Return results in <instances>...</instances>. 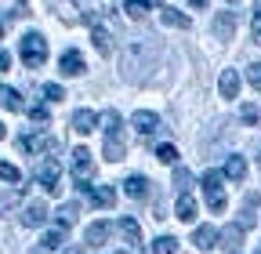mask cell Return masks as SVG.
<instances>
[{
  "label": "cell",
  "mask_w": 261,
  "mask_h": 254,
  "mask_svg": "<svg viewBox=\"0 0 261 254\" xmlns=\"http://www.w3.org/2000/svg\"><path fill=\"white\" fill-rule=\"evenodd\" d=\"M156 40H130L127 44V51H123V77L130 80V84H142L145 77H149V69L156 66Z\"/></svg>",
  "instance_id": "obj_1"
},
{
  "label": "cell",
  "mask_w": 261,
  "mask_h": 254,
  "mask_svg": "<svg viewBox=\"0 0 261 254\" xmlns=\"http://www.w3.org/2000/svg\"><path fill=\"white\" fill-rule=\"evenodd\" d=\"M102 127H106V160L109 164H116V160H123V153H127V145H123V120H120V113L116 109H106L102 113Z\"/></svg>",
  "instance_id": "obj_2"
},
{
  "label": "cell",
  "mask_w": 261,
  "mask_h": 254,
  "mask_svg": "<svg viewBox=\"0 0 261 254\" xmlns=\"http://www.w3.org/2000/svg\"><path fill=\"white\" fill-rule=\"evenodd\" d=\"M18 55H22V62H25L29 69H40L44 62H47V40H44V33L29 29V33L22 37V44H18Z\"/></svg>",
  "instance_id": "obj_3"
},
{
  "label": "cell",
  "mask_w": 261,
  "mask_h": 254,
  "mask_svg": "<svg viewBox=\"0 0 261 254\" xmlns=\"http://www.w3.org/2000/svg\"><path fill=\"white\" fill-rule=\"evenodd\" d=\"M221 171H207L203 178H200V185H203V193H207V207L214 211V214H221L225 211V189H221Z\"/></svg>",
  "instance_id": "obj_4"
},
{
  "label": "cell",
  "mask_w": 261,
  "mask_h": 254,
  "mask_svg": "<svg viewBox=\"0 0 261 254\" xmlns=\"http://www.w3.org/2000/svg\"><path fill=\"white\" fill-rule=\"evenodd\" d=\"M58 178H62V164H58V160H44V164H40V171H37V182L47 189L51 196H58V193H62Z\"/></svg>",
  "instance_id": "obj_5"
},
{
  "label": "cell",
  "mask_w": 261,
  "mask_h": 254,
  "mask_svg": "<svg viewBox=\"0 0 261 254\" xmlns=\"http://www.w3.org/2000/svg\"><path fill=\"white\" fill-rule=\"evenodd\" d=\"M69 164H73V174H76L80 182H87V178H91V171H94V160H91V149L76 145V149L69 153Z\"/></svg>",
  "instance_id": "obj_6"
},
{
  "label": "cell",
  "mask_w": 261,
  "mask_h": 254,
  "mask_svg": "<svg viewBox=\"0 0 261 254\" xmlns=\"http://www.w3.org/2000/svg\"><path fill=\"white\" fill-rule=\"evenodd\" d=\"M211 33H214V40H232V33H236V15H232V11H218Z\"/></svg>",
  "instance_id": "obj_7"
},
{
  "label": "cell",
  "mask_w": 261,
  "mask_h": 254,
  "mask_svg": "<svg viewBox=\"0 0 261 254\" xmlns=\"http://www.w3.org/2000/svg\"><path fill=\"white\" fill-rule=\"evenodd\" d=\"M47 204L44 200H33V204H25V214H22V225L25 229H40L44 225V221H47Z\"/></svg>",
  "instance_id": "obj_8"
},
{
  "label": "cell",
  "mask_w": 261,
  "mask_h": 254,
  "mask_svg": "<svg viewBox=\"0 0 261 254\" xmlns=\"http://www.w3.org/2000/svg\"><path fill=\"white\" fill-rule=\"evenodd\" d=\"M58 69H62L65 77H80V73H84V55H80L76 47H65L62 58H58Z\"/></svg>",
  "instance_id": "obj_9"
},
{
  "label": "cell",
  "mask_w": 261,
  "mask_h": 254,
  "mask_svg": "<svg viewBox=\"0 0 261 254\" xmlns=\"http://www.w3.org/2000/svg\"><path fill=\"white\" fill-rule=\"evenodd\" d=\"M130 127H135L138 135H152L156 127H160V116H156V113H149V109H138L135 116H130Z\"/></svg>",
  "instance_id": "obj_10"
},
{
  "label": "cell",
  "mask_w": 261,
  "mask_h": 254,
  "mask_svg": "<svg viewBox=\"0 0 261 254\" xmlns=\"http://www.w3.org/2000/svg\"><path fill=\"white\" fill-rule=\"evenodd\" d=\"M91 40H94V47H98V55H113V33L109 29H102L98 22H91Z\"/></svg>",
  "instance_id": "obj_11"
},
{
  "label": "cell",
  "mask_w": 261,
  "mask_h": 254,
  "mask_svg": "<svg viewBox=\"0 0 261 254\" xmlns=\"http://www.w3.org/2000/svg\"><path fill=\"white\" fill-rule=\"evenodd\" d=\"M91 204L102 207V211H109V207L116 204V189H113V185H94V189H91Z\"/></svg>",
  "instance_id": "obj_12"
},
{
  "label": "cell",
  "mask_w": 261,
  "mask_h": 254,
  "mask_svg": "<svg viewBox=\"0 0 261 254\" xmlns=\"http://www.w3.org/2000/svg\"><path fill=\"white\" fill-rule=\"evenodd\" d=\"M94 127H98V116H94L91 109H76V113H73V131H76V135H91Z\"/></svg>",
  "instance_id": "obj_13"
},
{
  "label": "cell",
  "mask_w": 261,
  "mask_h": 254,
  "mask_svg": "<svg viewBox=\"0 0 261 254\" xmlns=\"http://www.w3.org/2000/svg\"><path fill=\"white\" fill-rule=\"evenodd\" d=\"M218 91H221V98H236V94H240V73L236 69H225L221 80H218Z\"/></svg>",
  "instance_id": "obj_14"
},
{
  "label": "cell",
  "mask_w": 261,
  "mask_h": 254,
  "mask_svg": "<svg viewBox=\"0 0 261 254\" xmlns=\"http://www.w3.org/2000/svg\"><path fill=\"white\" fill-rule=\"evenodd\" d=\"M18 149L22 153H40V149H55V138H40V135H22L18 138Z\"/></svg>",
  "instance_id": "obj_15"
},
{
  "label": "cell",
  "mask_w": 261,
  "mask_h": 254,
  "mask_svg": "<svg viewBox=\"0 0 261 254\" xmlns=\"http://www.w3.org/2000/svg\"><path fill=\"white\" fill-rule=\"evenodd\" d=\"M243 225H228V229H221L218 233V243L225 247V250H240V240H243Z\"/></svg>",
  "instance_id": "obj_16"
},
{
  "label": "cell",
  "mask_w": 261,
  "mask_h": 254,
  "mask_svg": "<svg viewBox=\"0 0 261 254\" xmlns=\"http://www.w3.org/2000/svg\"><path fill=\"white\" fill-rule=\"evenodd\" d=\"M123 189H127V196L145 200V196H149V178H145V174H130V178L123 182Z\"/></svg>",
  "instance_id": "obj_17"
},
{
  "label": "cell",
  "mask_w": 261,
  "mask_h": 254,
  "mask_svg": "<svg viewBox=\"0 0 261 254\" xmlns=\"http://www.w3.org/2000/svg\"><path fill=\"white\" fill-rule=\"evenodd\" d=\"M192 243L200 247V250H211V247L218 243V229H214V225H200V229L192 233Z\"/></svg>",
  "instance_id": "obj_18"
},
{
  "label": "cell",
  "mask_w": 261,
  "mask_h": 254,
  "mask_svg": "<svg viewBox=\"0 0 261 254\" xmlns=\"http://www.w3.org/2000/svg\"><path fill=\"white\" fill-rule=\"evenodd\" d=\"M76 214H80V207H76V204H62V207H58V214H55L58 229H73V225H76Z\"/></svg>",
  "instance_id": "obj_19"
},
{
  "label": "cell",
  "mask_w": 261,
  "mask_h": 254,
  "mask_svg": "<svg viewBox=\"0 0 261 254\" xmlns=\"http://www.w3.org/2000/svg\"><path fill=\"white\" fill-rule=\"evenodd\" d=\"M160 18H163V26H171V29H189V15L178 11V8H163Z\"/></svg>",
  "instance_id": "obj_20"
},
{
  "label": "cell",
  "mask_w": 261,
  "mask_h": 254,
  "mask_svg": "<svg viewBox=\"0 0 261 254\" xmlns=\"http://www.w3.org/2000/svg\"><path fill=\"white\" fill-rule=\"evenodd\" d=\"M0 106H4L8 113H22L25 106H22V94L15 91V87H0Z\"/></svg>",
  "instance_id": "obj_21"
},
{
  "label": "cell",
  "mask_w": 261,
  "mask_h": 254,
  "mask_svg": "<svg viewBox=\"0 0 261 254\" xmlns=\"http://www.w3.org/2000/svg\"><path fill=\"white\" fill-rule=\"evenodd\" d=\"M174 214H178L181 221H196V200H192L189 193H181L178 204H174Z\"/></svg>",
  "instance_id": "obj_22"
},
{
  "label": "cell",
  "mask_w": 261,
  "mask_h": 254,
  "mask_svg": "<svg viewBox=\"0 0 261 254\" xmlns=\"http://www.w3.org/2000/svg\"><path fill=\"white\" fill-rule=\"evenodd\" d=\"M109 229H113L109 221H94V225L87 229V243H91V247H102V243L109 240Z\"/></svg>",
  "instance_id": "obj_23"
},
{
  "label": "cell",
  "mask_w": 261,
  "mask_h": 254,
  "mask_svg": "<svg viewBox=\"0 0 261 254\" xmlns=\"http://www.w3.org/2000/svg\"><path fill=\"white\" fill-rule=\"evenodd\" d=\"M225 178H232V182H243V178H247V160H243V156H228Z\"/></svg>",
  "instance_id": "obj_24"
},
{
  "label": "cell",
  "mask_w": 261,
  "mask_h": 254,
  "mask_svg": "<svg viewBox=\"0 0 261 254\" xmlns=\"http://www.w3.org/2000/svg\"><path fill=\"white\" fill-rule=\"evenodd\" d=\"M116 229L123 233L127 243H138V240H142V229H138V221H135V218H120V221H116Z\"/></svg>",
  "instance_id": "obj_25"
},
{
  "label": "cell",
  "mask_w": 261,
  "mask_h": 254,
  "mask_svg": "<svg viewBox=\"0 0 261 254\" xmlns=\"http://www.w3.org/2000/svg\"><path fill=\"white\" fill-rule=\"evenodd\" d=\"M149 250H152V254H178V240H174V236H160V240L149 243Z\"/></svg>",
  "instance_id": "obj_26"
},
{
  "label": "cell",
  "mask_w": 261,
  "mask_h": 254,
  "mask_svg": "<svg viewBox=\"0 0 261 254\" xmlns=\"http://www.w3.org/2000/svg\"><path fill=\"white\" fill-rule=\"evenodd\" d=\"M0 178H4L8 185H18V182H22V171H18L15 164H8V160H0Z\"/></svg>",
  "instance_id": "obj_27"
},
{
  "label": "cell",
  "mask_w": 261,
  "mask_h": 254,
  "mask_svg": "<svg viewBox=\"0 0 261 254\" xmlns=\"http://www.w3.org/2000/svg\"><path fill=\"white\" fill-rule=\"evenodd\" d=\"M156 160H163V164H178V149H174V145H167V142L156 145Z\"/></svg>",
  "instance_id": "obj_28"
},
{
  "label": "cell",
  "mask_w": 261,
  "mask_h": 254,
  "mask_svg": "<svg viewBox=\"0 0 261 254\" xmlns=\"http://www.w3.org/2000/svg\"><path fill=\"white\" fill-rule=\"evenodd\" d=\"M18 200H22V189H8V193H0V211H11Z\"/></svg>",
  "instance_id": "obj_29"
},
{
  "label": "cell",
  "mask_w": 261,
  "mask_h": 254,
  "mask_svg": "<svg viewBox=\"0 0 261 254\" xmlns=\"http://www.w3.org/2000/svg\"><path fill=\"white\" fill-rule=\"evenodd\" d=\"M123 11H127L130 18H145V11H149V8L142 4V0H123Z\"/></svg>",
  "instance_id": "obj_30"
},
{
  "label": "cell",
  "mask_w": 261,
  "mask_h": 254,
  "mask_svg": "<svg viewBox=\"0 0 261 254\" xmlns=\"http://www.w3.org/2000/svg\"><path fill=\"white\" fill-rule=\"evenodd\" d=\"M174 185L181 189V193H189V189H192V174L185 167H174Z\"/></svg>",
  "instance_id": "obj_31"
},
{
  "label": "cell",
  "mask_w": 261,
  "mask_h": 254,
  "mask_svg": "<svg viewBox=\"0 0 261 254\" xmlns=\"http://www.w3.org/2000/svg\"><path fill=\"white\" fill-rule=\"evenodd\" d=\"M25 113H29V120H33V123H47V120H51V113H47V106H29Z\"/></svg>",
  "instance_id": "obj_32"
},
{
  "label": "cell",
  "mask_w": 261,
  "mask_h": 254,
  "mask_svg": "<svg viewBox=\"0 0 261 254\" xmlns=\"http://www.w3.org/2000/svg\"><path fill=\"white\" fill-rule=\"evenodd\" d=\"M47 250H58L62 247V229H51V233H44V240H40Z\"/></svg>",
  "instance_id": "obj_33"
},
{
  "label": "cell",
  "mask_w": 261,
  "mask_h": 254,
  "mask_svg": "<svg viewBox=\"0 0 261 254\" xmlns=\"http://www.w3.org/2000/svg\"><path fill=\"white\" fill-rule=\"evenodd\" d=\"M44 98H47V102H62V98H65V91H62L58 84H44Z\"/></svg>",
  "instance_id": "obj_34"
},
{
  "label": "cell",
  "mask_w": 261,
  "mask_h": 254,
  "mask_svg": "<svg viewBox=\"0 0 261 254\" xmlns=\"http://www.w3.org/2000/svg\"><path fill=\"white\" fill-rule=\"evenodd\" d=\"M247 80L261 91V62H250V66H247Z\"/></svg>",
  "instance_id": "obj_35"
},
{
  "label": "cell",
  "mask_w": 261,
  "mask_h": 254,
  "mask_svg": "<svg viewBox=\"0 0 261 254\" xmlns=\"http://www.w3.org/2000/svg\"><path fill=\"white\" fill-rule=\"evenodd\" d=\"M250 37H254V40L261 44V4L254 8V26H250Z\"/></svg>",
  "instance_id": "obj_36"
},
{
  "label": "cell",
  "mask_w": 261,
  "mask_h": 254,
  "mask_svg": "<svg viewBox=\"0 0 261 254\" xmlns=\"http://www.w3.org/2000/svg\"><path fill=\"white\" fill-rule=\"evenodd\" d=\"M240 116H243V123H257V116H261V113H257V106H243V113H240Z\"/></svg>",
  "instance_id": "obj_37"
},
{
  "label": "cell",
  "mask_w": 261,
  "mask_h": 254,
  "mask_svg": "<svg viewBox=\"0 0 261 254\" xmlns=\"http://www.w3.org/2000/svg\"><path fill=\"white\" fill-rule=\"evenodd\" d=\"M8 66H11V55H8V51H0V73H4Z\"/></svg>",
  "instance_id": "obj_38"
},
{
  "label": "cell",
  "mask_w": 261,
  "mask_h": 254,
  "mask_svg": "<svg viewBox=\"0 0 261 254\" xmlns=\"http://www.w3.org/2000/svg\"><path fill=\"white\" fill-rule=\"evenodd\" d=\"M189 4H192L196 11H203V8H207V0H189Z\"/></svg>",
  "instance_id": "obj_39"
},
{
  "label": "cell",
  "mask_w": 261,
  "mask_h": 254,
  "mask_svg": "<svg viewBox=\"0 0 261 254\" xmlns=\"http://www.w3.org/2000/svg\"><path fill=\"white\" fill-rule=\"evenodd\" d=\"M142 4H145V8H160V4H163V0H142Z\"/></svg>",
  "instance_id": "obj_40"
},
{
  "label": "cell",
  "mask_w": 261,
  "mask_h": 254,
  "mask_svg": "<svg viewBox=\"0 0 261 254\" xmlns=\"http://www.w3.org/2000/svg\"><path fill=\"white\" fill-rule=\"evenodd\" d=\"M4 135H8V127H4V123H0V142H4Z\"/></svg>",
  "instance_id": "obj_41"
},
{
  "label": "cell",
  "mask_w": 261,
  "mask_h": 254,
  "mask_svg": "<svg viewBox=\"0 0 261 254\" xmlns=\"http://www.w3.org/2000/svg\"><path fill=\"white\" fill-rule=\"evenodd\" d=\"M0 40H4V26H0Z\"/></svg>",
  "instance_id": "obj_42"
},
{
  "label": "cell",
  "mask_w": 261,
  "mask_h": 254,
  "mask_svg": "<svg viewBox=\"0 0 261 254\" xmlns=\"http://www.w3.org/2000/svg\"><path fill=\"white\" fill-rule=\"evenodd\" d=\"M65 254H80V250H65Z\"/></svg>",
  "instance_id": "obj_43"
},
{
  "label": "cell",
  "mask_w": 261,
  "mask_h": 254,
  "mask_svg": "<svg viewBox=\"0 0 261 254\" xmlns=\"http://www.w3.org/2000/svg\"><path fill=\"white\" fill-rule=\"evenodd\" d=\"M228 4H240V0H228Z\"/></svg>",
  "instance_id": "obj_44"
},
{
  "label": "cell",
  "mask_w": 261,
  "mask_h": 254,
  "mask_svg": "<svg viewBox=\"0 0 261 254\" xmlns=\"http://www.w3.org/2000/svg\"><path fill=\"white\" fill-rule=\"evenodd\" d=\"M29 254H40V250H29Z\"/></svg>",
  "instance_id": "obj_45"
},
{
  "label": "cell",
  "mask_w": 261,
  "mask_h": 254,
  "mask_svg": "<svg viewBox=\"0 0 261 254\" xmlns=\"http://www.w3.org/2000/svg\"><path fill=\"white\" fill-rule=\"evenodd\" d=\"M120 254H130V250H120Z\"/></svg>",
  "instance_id": "obj_46"
},
{
  "label": "cell",
  "mask_w": 261,
  "mask_h": 254,
  "mask_svg": "<svg viewBox=\"0 0 261 254\" xmlns=\"http://www.w3.org/2000/svg\"><path fill=\"white\" fill-rule=\"evenodd\" d=\"M22 4H25V0H22Z\"/></svg>",
  "instance_id": "obj_47"
}]
</instances>
